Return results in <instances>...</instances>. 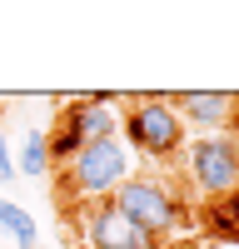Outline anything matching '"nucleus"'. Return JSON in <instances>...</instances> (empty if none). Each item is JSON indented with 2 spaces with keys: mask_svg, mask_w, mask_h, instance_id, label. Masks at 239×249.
Instances as JSON below:
<instances>
[{
  "mask_svg": "<svg viewBox=\"0 0 239 249\" xmlns=\"http://www.w3.org/2000/svg\"><path fill=\"white\" fill-rule=\"evenodd\" d=\"M0 230H5L20 249H35V239H40L30 210H20V204H10V199H0Z\"/></svg>",
  "mask_w": 239,
  "mask_h": 249,
  "instance_id": "obj_8",
  "label": "nucleus"
},
{
  "mask_svg": "<svg viewBox=\"0 0 239 249\" xmlns=\"http://www.w3.org/2000/svg\"><path fill=\"white\" fill-rule=\"evenodd\" d=\"M110 204L135 224L139 234H150L154 249L165 244V239H174V234H185V199H179L170 184L150 179V175H130L110 195Z\"/></svg>",
  "mask_w": 239,
  "mask_h": 249,
  "instance_id": "obj_1",
  "label": "nucleus"
},
{
  "mask_svg": "<svg viewBox=\"0 0 239 249\" xmlns=\"http://www.w3.org/2000/svg\"><path fill=\"white\" fill-rule=\"evenodd\" d=\"M125 179H130V150L120 140L80 144V150L65 160V190H70V199L100 204V199H110Z\"/></svg>",
  "mask_w": 239,
  "mask_h": 249,
  "instance_id": "obj_2",
  "label": "nucleus"
},
{
  "mask_svg": "<svg viewBox=\"0 0 239 249\" xmlns=\"http://www.w3.org/2000/svg\"><path fill=\"white\" fill-rule=\"evenodd\" d=\"M15 175H30V179L50 175V130H30L25 135V144L15 155Z\"/></svg>",
  "mask_w": 239,
  "mask_h": 249,
  "instance_id": "obj_7",
  "label": "nucleus"
},
{
  "mask_svg": "<svg viewBox=\"0 0 239 249\" xmlns=\"http://www.w3.org/2000/svg\"><path fill=\"white\" fill-rule=\"evenodd\" d=\"M170 105H174V115H179V120H189V124L224 130V124L234 120V105H239V100H234V95H224V90H189V95H174Z\"/></svg>",
  "mask_w": 239,
  "mask_h": 249,
  "instance_id": "obj_6",
  "label": "nucleus"
},
{
  "mask_svg": "<svg viewBox=\"0 0 239 249\" xmlns=\"http://www.w3.org/2000/svg\"><path fill=\"white\" fill-rule=\"evenodd\" d=\"M205 224H209V234H214V239H239V190L224 195V199H214Z\"/></svg>",
  "mask_w": 239,
  "mask_h": 249,
  "instance_id": "obj_9",
  "label": "nucleus"
},
{
  "mask_svg": "<svg viewBox=\"0 0 239 249\" xmlns=\"http://www.w3.org/2000/svg\"><path fill=\"white\" fill-rule=\"evenodd\" d=\"M15 179V155H10V140L0 135V184H10Z\"/></svg>",
  "mask_w": 239,
  "mask_h": 249,
  "instance_id": "obj_10",
  "label": "nucleus"
},
{
  "mask_svg": "<svg viewBox=\"0 0 239 249\" xmlns=\"http://www.w3.org/2000/svg\"><path fill=\"white\" fill-rule=\"evenodd\" d=\"M185 170L189 184L205 199H224L239 190V135L234 130H214V135H199L189 150H185Z\"/></svg>",
  "mask_w": 239,
  "mask_h": 249,
  "instance_id": "obj_4",
  "label": "nucleus"
},
{
  "mask_svg": "<svg viewBox=\"0 0 239 249\" xmlns=\"http://www.w3.org/2000/svg\"><path fill=\"white\" fill-rule=\"evenodd\" d=\"M80 234H85V249H154L150 234H139L110 199L85 204V214H80Z\"/></svg>",
  "mask_w": 239,
  "mask_h": 249,
  "instance_id": "obj_5",
  "label": "nucleus"
},
{
  "mask_svg": "<svg viewBox=\"0 0 239 249\" xmlns=\"http://www.w3.org/2000/svg\"><path fill=\"white\" fill-rule=\"evenodd\" d=\"M120 144H135L150 160H174L185 150V120L170 100H130L120 110Z\"/></svg>",
  "mask_w": 239,
  "mask_h": 249,
  "instance_id": "obj_3",
  "label": "nucleus"
}]
</instances>
